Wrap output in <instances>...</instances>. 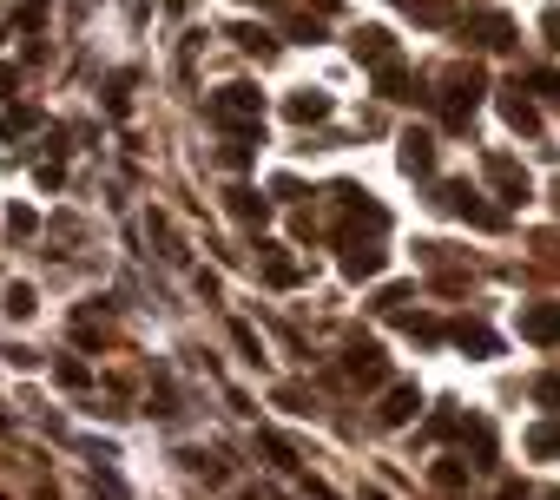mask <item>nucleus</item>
<instances>
[{
	"instance_id": "423d86ee",
	"label": "nucleus",
	"mask_w": 560,
	"mask_h": 500,
	"mask_svg": "<svg viewBox=\"0 0 560 500\" xmlns=\"http://www.w3.org/2000/svg\"><path fill=\"white\" fill-rule=\"evenodd\" d=\"M350 53H356V66H389V60H396V33H389V27H363L350 40Z\"/></svg>"
},
{
	"instance_id": "c756f323",
	"label": "nucleus",
	"mask_w": 560,
	"mask_h": 500,
	"mask_svg": "<svg viewBox=\"0 0 560 500\" xmlns=\"http://www.w3.org/2000/svg\"><path fill=\"white\" fill-rule=\"evenodd\" d=\"M363 500H389V494H363Z\"/></svg>"
},
{
	"instance_id": "a878e982",
	"label": "nucleus",
	"mask_w": 560,
	"mask_h": 500,
	"mask_svg": "<svg viewBox=\"0 0 560 500\" xmlns=\"http://www.w3.org/2000/svg\"><path fill=\"white\" fill-rule=\"evenodd\" d=\"M126 86H132V79H126V73H119V79H112V93H106V106H112V112H119V119H126V106H132V99H126Z\"/></svg>"
},
{
	"instance_id": "f257e3e1",
	"label": "nucleus",
	"mask_w": 560,
	"mask_h": 500,
	"mask_svg": "<svg viewBox=\"0 0 560 500\" xmlns=\"http://www.w3.org/2000/svg\"><path fill=\"white\" fill-rule=\"evenodd\" d=\"M205 112L224 132H264V93H257V86H218V93L205 99Z\"/></svg>"
},
{
	"instance_id": "0eeeda50",
	"label": "nucleus",
	"mask_w": 560,
	"mask_h": 500,
	"mask_svg": "<svg viewBox=\"0 0 560 500\" xmlns=\"http://www.w3.org/2000/svg\"><path fill=\"white\" fill-rule=\"evenodd\" d=\"M376 93H383V99H402V106L429 99V93H422V79H416V73H402L396 60H389V66H376Z\"/></svg>"
},
{
	"instance_id": "bb28decb",
	"label": "nucleus",
	"mask_w": 560,
	"mask_h": 500,
	"mask_svg": "<svg viewBox=\"0 0 560 500\" xmlns=\"http://www.w3.org/2000/svg\"><path fill=\"white\" fill-rule=\"evenodd\" d=\"M53 375H60L66 389H86V369H80V362H60V369H53Z\"/></svg>"
},
{
	"instance_id": "20e7f679",
	"label": "nucleus",
	"mask_w": 560,
	"mask_h": 500,
	"mask_svg": "<svg viewBox=\"0 0 560 500\" xmlns=\"http://www.w3.org/2000/svg\"><path fill=\"white\" fill-rule=\"evenodd\" d=\"M442 204L455 211V218H468L475 231H501V224H508L495 204H481V191H468V185H442Z\"/></svg>"
},
{
	"instance_id": "2eb2a0df",
	"label": "nucleus",
	"mask_w": 560,
	"mask_h": 500,
	"mask_svg": "<svg viewBox=\"0 0 560 500\" xmlns=\"http://www.w3.org/2000/svg\"><path fill=\"white\" fill-rule=\"evenodd\" d=\"M257 250H264V277H271L277 290H290V283L304 277V270H297V257H284V250H277V244H257Z\"/></svg>"
},
{
	"instance_id": "ddd939ff",
	"label": "nucleus",
	"mask_w": 560,
	"mask_h": 500,
	"mask_svg": "<svg viewBox=\"0 0 560 500\" xmlns=\"http://www.w3.org/2000/svg\"><path fill=\"white\" fill-rule=\"evenodd\" d=\"M501 112H508V125H514V132H541V119H534L528 93H521V79H514L508 93H501Z\"/></svg>"
},
{
	"instance_id": "cd10ccee",
	"label": "nucleus",
	"mask_w": 560,
	"mask_h": 500,
	"mask_svg": "<svg viewBox=\"0 0 560 500\" xmlns=\"http://www.w3.org/2000/svg\"><path fill=\"white\" fill-rule=\"evenodd\" d=\"M277 402H284V408H304V415H310V408H317V402H310L304 389H277Z\"/></svg>"
},
{
	"instance_id": "dca6fc26",
	"label": "nucleus",
	"mask_w": 560,
	"mask_h": 500,
	"mask_svg": "<svg viewBox=\"0 0 560 500\" xmlns=\"http://www.w3.org/2000/svg\"><path fill=\"white\" fill-rule=\"evenodd\" d=\"M224 198H231V218H244V224H264V218H271V204H264V198H257V191H224Z\"/></svg>"
},
{
	"instance_id": "7c9ffc66",
	"label": "nucleus",
	"mask_w": 560,
	"mask_h": 500,
	"mask_svg": "<svg viewBox=\"0 0 560 500\" xmlns=\"http://www.w3.org/2000/svg\"><path fill=\"white\" fill-rule=\"evenodd\" d=\"M172 7H185V0H172Z\"/></svg>"
},
{
	"instance_id": "b1692460",
	"label": "nucleus",
	"mask_w": 560,
	"mask_h": 500,
	"mask_svg": "<svg viewBox=\"0 0 560 500\" xmlns=\"http://www.w3.org/2000/svg\"><path fill=\"white\" fill-rule=\"evenodd\" d=\"M7 316H33V283H14V290H7Z\"/></svg>"
},
{
	"instance_id": "c85d7f7f",
	"label": "nucleus",
	"mask_w": 560,
	"mask_h": 500,
	"mask_svg": "<svg viewBox=\"0 0 560 500\" xmlns=\"http://www.w3.org/2000/svg\"><path fill=\"white\" fill-rule=\"evenodd\" d=\"M244 7H277V0H244Z\"/></svg>"
},
{
	"instance_id": "5701e85b",
	"label": "nucleus",
	"mask_w": 560,
	"mask_h": 500,
	"mask_svg": "<svg viewBox=\"0 0 560 500\" xmlns=\"http://www.w3.org/2000/svg\"><path fill=\"white\" fill-rule=\"evenodd\" d=\"M435 487H448V494L468 487V468H462V461H442V468H435Z\"/></svg>"
},
{
	"instance_id": "f3484780",
	"label": "nucleus",
	"mask_w": 560,
	"mask_h": 500,
	"mask_svg": "<svg viewBox=\"0 0 560 500\" xmlns=\"http://www.w3.org/2000/svg\"><path fill=\"white\" fill-rule=\"evenodd\" d=\"M448 336H455L462 349H475V356H495V329H488V323H455Z\"/></svg>"
},
{
	"instance_id": "9d476101",
	"label": "nucleus",
	"mask_w": 560,
	"mask_h": 500,
	"mask_svg": "<svg viewBox=\"0 0 560 500\" xmlns=\"http://www.w3.org/2000/svg\"><path fill=\"white\" fill-rule=\"evenodd\" d=\"M343 375H350V382H383V349L376 343H350L343 349Z\"/></svg>"
},
{
	"instance_id": "aec40b11",
	"label": "nucleus",
	"mask_w": 560,
	"mask_h": 500,
	"mask_svg": "<svg viewBox=\"0 0 560 500\" xmlns=\"http://www.w3.org/2000/svg\"><path fill=\"white\" fill-rule=\"evenodd\" d=\"M33 119H40V112H33V106H14V112H0V139H20V132H27Z\"/></svg>"
},
{
	"instance_id": "39448f33",
	"label": "nucleus",
	"mask_w": 560,
	"mask_h": 500,
	"mask_svg": "<svg viewBox=\"0 0 560 500\" xmlns=\"http://www.w3.org/2000/svg\"><path fill=\"white\" fill-rule=\"evenodd\" d=\"M462 40H475V47H514V20L508 14H468Z\"/></svg>"
},
{
	"instance_id": "4468645a",
	"label": "nucleus",
	"mask_w": 560,
	"mask_h": 500,
	"mask_svg": "<svg viewBox=\"0 0 560 500\" xmlns=\"http://www.w3.org/2000/svg\"><path fill=\"white\" fill-rule=\"evenodd\" d=\"M521 336H528V343H554V303H528V310H521Z\"/></svg>"
},
{
	"instance_id": "a211bd4d",
	"label": "nucleus",
	"mask_w": 560,
	"mask_h": 500,
	"mask_svg": "<svg viewBox=\"0 0 560 500\" xmlns=\"http://www.w3.org/2000/svg\"><path fill=\"white\" fill-rule=\"evenodd\" d=\"M409 14H416L422 27H448V20H455V0H409Z\"/></svg>"
},
{
	"instance_id": "412c9836",
	"label": "nucleus",
	"mask_w": 560,
	"mask_h": 500,
	"mask_svg": "<svg viewBox=\"0 0 560 500\" xmlns=\"http://www.w3.org/2000/svg\"><path fill=\"white\" fill-rule=\"evenodd\" d=\"M528 454H534V461H554V422L528 428Z\"/></svg>"
},
{
	"instance_id": "4be33fe9",
	"label": "nucleus",
	"mask_w": 560,
	"mask_h": 500,
	"mask_svg": "<svg viewBox=\"0 0 560 500\" xmlns=\"http://www.w3.org/2000/svg\"><path fill=\"white\" fill-rule=\"evenodd\" d=\"M7 231H14V237H33V231H40V218H33L27 204H14V211H7Z\"/></svg>"
},
{
	"instance_id": "1a4fd4ad",
	"label": "nucleus",
	"mask_w": 560,
	"mask_h": 500,
	"mask_svg": "<svg viewBox=\"0 0 560 500\" xmlns=\"http://www.w3.org/2000/svg\"><path fill=\"white\" fill-rule=\"evenodd\" d=\"M383 264H389V250H383V244H350V250H343V277H350V283L383 277Z\"/></svg>"
},
{
	"instance_id": "393cba45",
	"label": "nucleus",
	"mask_w": 560,
	"mask_h": 500,
	"mask_svg": "<svg viewBox=\"0 0 560 500\" xmlns=\"http://www.w3.org/2000/svg\"><path fill=\"white\" fill-rule=\"evenodd\" d=\"M231 343H238V349H244V356H251V362H264V343H257V336H251V329H244V323H231Z\"/></svg>"
},
{
	"instance_id": "f03ea898",
	"label": "nucleus",
	"mask_w": 560,
	"mask_h": 500,
	"mask_svg": "<svg viewBox=\"0 0 560 500\" xmlns=\"http://www.w3.org/2000/svg\"><path fill=\"white\" fill-rule=\"evenodd\" d=\"M481 93H488V79H481V66H455L442 86V119L455 125V132H468V119H475Z\"/></svg>"
},
{
	"instance_id": "7ed1b4c3",
	"label": "nucleus",
	"mask_w": 560,
	"mask_h": 500,
	"mask_svg": "<svg viewBox=\"0 0 560 500\" xmlns=\"http://www.w3.org/2000/svg\"><path fill=\"white\" fill-rule=\"evenodd\" d=\"M481 172H488V185L501 191V204H528L534 185H528V172H521L508 152H488V158H481Z\"/></svg>"
},
{
	"instance_id": "6e6552de",
	"label": "nucleus",
	"mask_w": 560,
	"mask_h": 500,
	"mask_svg": "<svg viewBox=\"0 0 560 500\" xmlns=\"http://www.w3.org/2000/svg\"><path fill=\"white\" fill-rule=\"evenodd\" d=\"M416 408H422V389H416V382H396V389H389V402L376 408V422H383V428H402V422H416Z\"/></svg>"
},
{
	"instance_id": "6ab92c4d",
	"label": "nucleus",
	"mask_w": 560,
	"mask_h": 500,
	"mask_svg": "<svg viewBox=\"0 0 560 500\" xmlns=\"http://www.w3.org/2000/svg\"><path fill=\"white\" fill-rule=\"evenodd\" d=\"M231 40H238L244 53H257V60H271V53H277V40L264 27H231Z\"/></svg>"
},
{
	"instance_id": "9b49d317",
	"label": "nucleus",
	"mask_w": 560,
	"mask_h": 500,
	"mask_svg": "<svg viewBox=\"0 0 560 500\" xmlns=\"http://www.w3.org/2000/svg\"><path fill=\"white\" fill-rule=\"evenodd\" d=\"M402 172H409V178L435 172V139H429V132H402Z\"/></svg>"
},
{
	"instance_id": "f8f14e48",
	"label": "nucleus",
	"mask_w": 560,
	"mask_h": 500,
	"mask_svg": "<svg viewBox=\"0 0 560 500\" xmlns=\"http://www.w3.org/2000/svg\"><path fill=\"white\" fill-rule=\"evenodd\" d=\"M284 112H290V119H297V125H323V119H330L336 106H330V93H317V86H304V93H290V106H284Z\"/></svg>"
}]
</instances>
